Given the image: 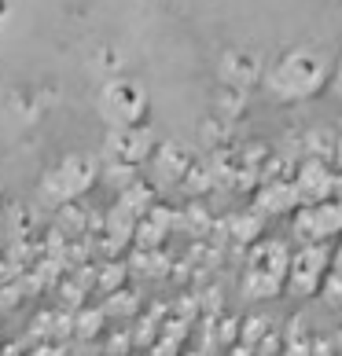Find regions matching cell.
<instances>
[{
	"label": "cell",
	"mask_w": 342,
	"mask_h": 356,
	"mask_svg": "<svg viewBox=\"0 0 342 356\" xmlns=\"http://www.w3.org/2000/svg\"><path fill=\"white\" fill-rule=\"evenodd\" d=\"M280 92L283 96H309V92H317L320 81H324V63L317 56H309V51H298V56H291L280 67Z\"/></svg>",
	"instance_id": "277c9868"
},
{
	"label": "cell",
	"mask_w": 342,
	"mask_h": 356,
	"mask_svg": "<svg viewBox=\"0 0 342 356\" xmlns=\"http://www.w3.org/2000/svg\"><path fill=\"white\" fill-rule=\"evenodd\" d=\"M313 147H317V154H313V158H324V162H327V151L335 147V143H332V133H324V129L309 133V151H313Z\"/></svg>",
	"instance_id": "8992f818"
},
{
	"label": "cell",
	"mask_w": 342,
	"mask_h": 356,
	"mask_svg": "<svg viewBox=\"0 0 342 356\" xmlns=\"http://www.w3.org/2000/svg\"><path fill=\"white\" fill-rule=\"evenodd\" d=\"M335 92L342 96V67H339V74H335Z\"/></svg>",
	"instance_id": "ba28073f"
},
{
	"label": "cell",
	"mask_w": 342,
	"mask_h": 356,
	"mask_svg": "<svg viewBox=\"0 0 342 356\" xmlns=\"http://www.w3.org/2000/svg\"><path fill=\"white\" fill-rule=\"evenodd\" d=\"M298 202H324V199H342V173H335L324 158H309L298 169L295 180Z\"/></svg>",
	"instance_id": "3957f363"
},
{
	"label": "cell",
	"mask_w": 342,
	"mask_h": 356,
	"mask_svg": "<svg viewBox=\"0 0 342 356\" xmlns=\"http://www.w3.org/2000/svg\"><path fill=\"white\" fill-rule=\"evenodd\" d=\"M295 232L302 243H324L332 235H342V199L302 202L295 217Z\"/></svg>",
	"instance_id": "7a4b0ae2"
},
{
	"label": "cell",
	"mask_w": 342,
	"mask_h": 356,
	"mask_svg": "<svg viewBox=\"0 0 342 356\" xmlns=\"http://www.w3.org/2000/svg\"><path fill=\"white\" fill-rule=\"evenodd\" d=\"M335 162H339V165H342V136H339V140H335Z\"/></svg>",
	"instance_id": "52a82bcc"
},
{
	"label": "cell",
	"mask_w": 342,
	"mask_h": 356,
	"mask_svg": "<svg viewBox=\"0 0 342 356\" xmlns=\"http://www.w3.org/2000/svg\"><path fill=\"white\" fill-rule=\"evenodd\" d=\"M298 202V195H295V184H276V188H265L261 191V199H258V209L261 213H287Z\"/></svg>",
	"instance_id": "5b68a950"
},
{
	"label": "cell",
	"mask_w": 342,
	"mask_h": 356,
	"mask_svg": "<svg viewBox=\"0 0 342 356\" xmlns=\"http://www.w3.org/2000/svg\"><path fill=\"white\" fill-rule=\"evenodd\" d=\"M332 272V246L327 243H306L291 257V265H287V283H291L295 294H313V290H320L324 275Z\"/></svg>",
	"instance_id": "6da1fadb"
}]
</instances>
